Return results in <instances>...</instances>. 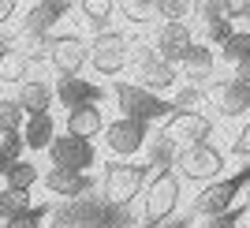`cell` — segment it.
I'll return each instance as SVG.
<instances>
[{"instance_id": "obj_1", "label": "cell", "mask_w": 250, "mask_h": 228, "mask_svg": "<svg viewBox=\"0 0 250 228\" xmlns=\"http://www.w3.org/2000/svg\"><path fill=\"white\" fill-rule=\"evenodd\" d=\"M127 68H131V75H135V86H142V90H149V93L172 90L176 79H179V71L157 56L153 45H131V52H127Z\"/></svg>"}, {"instance_id": "obj_2", "label": "cell", "mask_w": 250, "mask_h": 228, "mask_svg": "<svg viewBox=\"0 0 250 228\" xmlns=\"http://www.w3.org/2000/svg\"><path fill=\"white\" fill-rule=\"evenodd\" d=\"M112 97H116V105H120V113H124L127 120H138V124H146V127L153 124V120H168V116L176 113L172 101H165V97H157V93L142 90V86H135V83H116Z\"/></svg>"}, {"instance_id": "obj_3", "label": "cell", "mask_w": 250, "mask_h": 228, "mask_svg": "<svg viewBox=\"0 0 250 228\" xmlns=\"http://www.w3.org/2000/svg\"><path fill=\"white\" fill-rule=\"evenodd\" d=\"M179 209V176L172 168H161L146 187V202H142V225L161 228L172 213Z\"/></svg>"}, {"instance_id": "obj_4", "label": "cell", "mask_w": 250, "mask_h": 228, "mask_svg": "<svg viewBox=\"0 0 250 228\" xmlns=\"http://www.w3.org/2000/svg\"><path fill=\"white\" fill-rule=\"evenodd\" d=\"M146 176L149 168L146 165H131V161H108L104 165V180H101V191L112 206H131L142 191H146Z\"/></svg>"}, {"instance_id": "obj_5", "label": "cell", "mask_w": 250, "mask_h": 228, "mask_svg": "<svg viewBox=\"0 0 250 228\" xmlns=\"http://www.w3.org/2000/svg\"><path fill=\"white\" fill-rule=\"evenodd\" d=\"M224 150H217L213 142H202V146H187L176 154V176L190 180V183H213V180L224 172Z\"/></svg>"}, {"instance_id": "obj_6", "label": "cell", "mask_w": 250, "mask_h": 228, "mask_svg": "<svg viewBox=\"0 0 250 228\" xmlns=\"http://www.w3.org/2000/svg\"><path fill=\"white\" fill-rule=\"evenodd\" d=\"M250 183V168H243V172H235V176H228V180H213V183H206L194 195V217H202V221H209V217H220V213H228L231 209V202L239 198V191Z\"/></svg>"}, {"instance_id": "obj_7", "label": "cell", "mask_w": 250, "mask_h": 228, "mask_svg": "<svg viewBox=\"0 0 250 228\" xmlns=\"http://www.w3.org/2000/svg\"><path fill=\"white\" fill-rule=\"evenodd\" d=\"M127 52H131V38L120 30H104L94 38L90 45V64L94 71H101L104 79H116V75L127 68Z\"/></svg>"}, {"instance_id": "obj_8", "label": "cell", "mask_w": 250, "mask_h": 228, "mask_svg": "<svg viewBox=\"0 0 250 228\" xmlns=\"http://www.w3.org/2000/svg\"><path fill=\"white\" fill-rule=\"evenodd\" d=\"M209 135H213V120L206 113H172L165 124V138L176 142L179 150L209 142Z\"/></svg>"}, {"instance_id": "obj_9", "label": "cell", "mask_w": 250, "mask_h": 228, "mask_svg": "<svg viewBox=\"0 0 250 228\" xmlns=\"http://www.w3.org/2000/svg\"><path fill=\"white\" fill-rule=\"evenodd\" d=\"M49 157H52V168H67V172H86V168L97 161L94 142H90V138H75V135H67V131L52 138Z\"/></svg>"}, {"instance_id": "obj_10", "label": "cell", "mask_w": 250, "mask_h": 228, "mask_svg": "<svg viewBox=\"0 0 250 228\" xmlns=\"http://www.w3.org/2000/svg\"><path fill=\"white\" fill-rule=\"evenodd\" d=\"M86 60H90V45H86L79 34H60V38H52L49 64L56 68L60 79H79V71L86 68Z\"/></svg>"}, {"instance_id": "obj_11", "label": "cell", "mask_w": 250, "mask_h": 228, "mask_svg": "<svg viewBox=\"0 0 250 228\" xmlns=\"http://www.w3.org/2000/svg\"><path fill=\"white\" fill-rule=\"evenodd\" d=\"M190 45H194V30H190L187 23H161L157 34H153V52L165 64H172V68L183 64V56L190 52Z\"/></svg>"}, {"instance_id": "obj_12", "label": "cell", "mask_w": 250, "mask_h": 228, "mask_svg": "<svg viewBox=\"0 0 250 228\" xmlns=\"http://www.w3.org/2000/svg\"><path fill=\"white\" fill-rule=\"evenodd\" d=\"M104 146L112 150L116 157H135L142 146H146V135L149 127L138 124V120H127V116H120V120H112V124H104Z\"/></svg>"}, {"instance_id": "obj_13", "label": "cell", "mask_w": 250, "mask_h": 228, "mask_svg": "<svg viewBox=\"0 0 250 228\" xmlns=\"http://www.w3.org/2000/svg\"><path fill=\"white\" fill-rule=\"evenodd\" d=\"M213 109H217V116H224V120L247 116L250 113V83H239L235 75L213 83Z\"/></svg>"}, {"instance_id": "obj_14", "label": "cell", "mask_w": 250, "mask_h": 228, "mask_svg": "<svg viewBox=\"0 0 250 228\" xmlns=\"http://www.w3.org/2000/svg\"><path fill=\"white\" fill-rule=\"evenodd\" d=\"M183 79H187V86H206V83H213V75H217V52L209 49V45H202V42H194L190 45V52L183 56Z\"/></svg>"}, {"instance_id": "obj_15", "label": "cell", "mask_w": 250, "mask_h": 228, "mask_svg": "<svg viewBox=\"0 0 250 228\" xmlns=\"http://www.w3.org/2000/svg\"><path fill=\"white\" fill-rule=\"evenodd\" d=\"M67 11H71L67 0H45V4H34V8L22 15V30H26V38H45L49 26H52V23H60Z\"/></svg>"}, {"instance_id": "obj_16", "label": "cell", "mask_w": 250, "mask_h": 228, "mask_svg": "<svg viewBox=\"0 0 250 228\" xmlns=\"http://www.w3.org/2000/svg\"><path fill=\"white\" fill-rule=\"evenodd\" d=\"M42 183L56 198H79L86 191H94V180L86 176V172H67V168H49L42 176Z\"/></svg>"}, {"instance_id": "obj_17", "label": "cell", "mask_w": 250, "mask_h": 228, "mask_svg": "<svg viewBox=\"0 0 250 228\" xmlns=\"http://www.w3.org/2000/svg\"><path fill=\"white\" fill-rule=\"evenodd\" d=\"M52 101H60L67 113H75V109H83V105H97L101 101V86H90L86 79H56Z\"/></svg>"}, {"instance_id": "obj_18", "label": "cell", "mask_w": 250, "mask_h": 228, "mask_svg": "<svg viewBox=\"0 0 250 228\" xmlns=\"http://www.w3.org/2000/svg\"><path fill=\"white\" fill-rule=\"evenodd\" d=\"M15 105L22 109V116H42V113H49V105H52V86L42 83V79H26V83H19Z\"/></svg>"}, {"instance_id": "obj_19", "label": "cell", "mask_w": 250, "mask_h": 228, "mask_svg": "<svg viewBox=\"0 0 250 228\" xmlns=\"http://www.w3.org/2000/svg\"><path fill=\"white\" fill-rule=\"evenodd\" d=\"M198 19H202V30H206V42H217V45H224L235 34V26H231L228 19H224V4H198Z\"/></svg>"}, {"instance_id": "obj_20", "label": "cell", "mask_w": 250, "mask_h": 228, "mask_svg": "<svg viewBox=\"0 0 250 228\" xmlns=\"http://www.w3.org/2000/svg\"><path fill=\"white\" fill-rule=\"evenodd\" d=\"M101 131H104V116H101L97 105H83V109L67 113V135L94 142V135H101Z\"/></svg>"}, {"instance_id": "obj_21", "label": "cell", "mask_w": 250, "mask_h": 228, "mask_svg": "<svg viewBox=\"0 0 250 228\" xmlns=\"http://www.w3.org/2000/svg\"><path fill=\"white\" fill-rule=\"evenodd\" d=\"M22 146L26 150H49L52 138H56V124H52V116L42 113V116H26V124H22Z\"/></svg>"}, {"instance_id": "obj_22", "label": "cell", "mask_w": 250, "mask_h": 228, "mask_svg": "<svg viewBox=\"0 0 250 228\" xmlns=\"http://www.w3.org/2000/svg\"><path fill=\"white\" fill-rule=\"evenodd\" d=\"M30 64L19 49H0V83H26Z\"/></svg>"}, {"instance_id": "obj_23", "label": "cell", "mask_w": 250, "mask_h": 228, "mask_svg": "<svg viewBox=\"0 0 250 228\" xmlns=\"http://www.w3.org/2000/svg\"><path fill=\"white\" fill-rule=\"evenodd\" d=\"M247 56H250V30H235L228 42L220 45V60L231 64V68H239Z\"/></svg>"}, {"instance_id": "obj_24", "label": "cell", "mask_w": 250, "mask_h": 228, "mask_svg": "<svg viewBox=\"0 0 250 228\" xmlns=\"http://www.w3.org/2000/svg\"><path fill=\"white\" fill-rule=\"evenodd\" d=\"M112 11H116V4H108V0H86V4H83V19H86V26H90V30L104 34V30H108Z\"/></svg>"}, {"instance_id": "obj_25", "label": "cell", "mask_w": 250, "mask_h": 228, "mask_svg": "<svg viewBox=\"0 0 250 228\" xmlns=\"http://www.w3.org/2000/svg\"><path fill=\"white\" fill-rule=\"evenodd\" d=\"M4 180H8V191H30L38 183V168H34V161H11Z\"/></svg>"}, {"instance_id": "obj_26", "label": "cell", "mask_w": 250, "mask_h": 228, "mask_svg": "<svg viewBox=\"0 0 250 228\" xmlns=\"http://www.w3.org/2000/svg\"><path fill=\"white\" fill-rule=\"evenodd\" d=\"M116 11H120L127 23H153L157 19V4H149V0H120Z\"/></svg>"}, {"instance_id": "obj_27", "label": "cell", "mask_w": 250, "mask_h": 228, "mask_svg": "<svg viewBox=\"0 0 250 228\" xmlns=\"http://www.w3.org/2000/svg\"><path fill=\"white\" fill-rule=\"evenodd\" d=\"M30 209V191H0V217L11 221Z\"/></svg>"}, {"instance_id": "obj_28", "label": "cell", "mask_w": 250, "mask_h": 228, "mask_svg": "<svg viewBox=\"0 0 250 228\" xmlns=\"http://www.w3.org/2000/svg\"><path fill=\"white\" fill-rule=\"evenodd\" d=\"M22 109L15 101H4L0 97V135H11V131H22Z\"/></svg>"}, {"instance_id": "obj_29", "label": "cell", "mask_w": 250, "mask_h": 228, "mask_svg": "<svg viewBox=\"0 0 250 228\" xmlns=\"http://www.w3.org/2000/svg\"><path fill=\"white\" fill-rule=\"evenodd\" d=\"M190 11H194V4H183V0H161V4H157V19H161V23H187Z\"/></svg>"}, {"instance_id": "obj_30", "label": "cell", "mask_w": 250, "mask_h": 228, "mask_svg": "<svg viewBox=\"0 0 250 228\" xmlns=\"http://www.w3.org/2000/svg\"><path fill=\"white\" fill-rule=\"evenodd\" d=\"M22 56H26V64H42L52 56V38L45 34V38H26V45H22Z\"/></svg>"}, {"instance_id": "obj_31", "label": "cell", "mask_w": 250, "mask_h": 228, "mask_svg": "<svg viewBox=\"0 0 250 228\" xmlns=\"http://www.w3.org/2000/svg\"><path fill=\"white\" fill-rule=\"evenodd\" d=\"M202 101H206V90H198V86H183V90L176 93L172 109H176V113H198Z\"/></svg>"}, {"instance_id": "obj_32", "label": "cell", "mask_w": 250, "mask_h": 228, "mask_svg": "<svg viewBox=\"0 0 250 228\" xmlns=\"http://www.w3.org/2000/svg\"><path fill=\"white\" fill-rule=\"evenodd\" d=\"M49 213L45 206H30L26 213H19V217H11V221H4L0 228H42V217Z\"/></svg>"}, {"instance_id": "obj_33", "label": "cell", "mask_w": 250, "mask_h": 228, "mask_svg": "<svg viewBox=\"0 0 250 228\" xmlns=\"http://www.w3.org/2000/svg\"><path fill=\"white\" fill-rule=\"evenodd\" d=\"M22 150H26V146H22V135H19V131H11V135H0V154L8 157V161H19Z\"/></svg>"}, {"instance_id": "obj_34", "label": "cell", "mask_w": 250, "mask_h": 228, "mask_svg": "<svg viewBox=\"0 0 250 228\" xmlns=\"http://www.w3.org/2000/svg\"><path fill=\"white\" fill-rule=\"evenodd\" d=\"M239 213H243V209H228V213H220V217L202 221L198 228H239Z\"/></svg>"}, {"instance_id": "obj_35", "label": "cell", "mask_w": 250, "mask_h": 228, "mask_svg": "<svg viewBox=\"0 0 250 228\" xmlns=\"http://www.w3.org/2000/svg\"><path fill=\"white\" fill-rule=\"evenodd\" d=\"M231 154L235 157H250V120L239 127V135H235V142H231Z\"/></svg>"}, {"instance_id": "obj_36", "label": "cell", "mask_w": 250, "mask_h": 228, "mask_svg": "<svg viewBox=\"0 0 250 228\" xmlns=\"http://www.w3.org/2000/svg\"><path fill=\"white\" fill-rule=\"evenodd\" d=\"M15 11H19V4H15V0H0V26H4Z\"/></svg>"}, {"instance_id": "obj_37", "label": "cell", "mask_w": 250, "mask_h": 228, "mask_svg": "<svg viewBox=\"0 0 250 228\" xmlns=\"http://www.w3.org/2000/svg\"><path fill=\"white\" fill-rule=\"evenodd\" d=\"M235 79H239V83H250V56L239 64V68H235Z\"/></svg>"}, {"instance_id": "obj_38", "label": "cell", "mask_w": 250, "mask_h": 228, "mask_svg": "<svg viewBox=\"0 0 250 228\" xmlns=\"http://www.w3.org/2000/svg\"><path fill=\"white\" fill-rule=\"evenodd\" d=\"M8 168H11V161H8V157H4V154H0V176H4Z\"/></svg>"}, {"instance_id": "obj_39", "label": "cell", "mask_w": 250, "mask_h": 228, "mask_svg": "<svg viewBox=\"0 0 250 228\" xmlns=\"http://www.w3.org/2000/svg\"><path fill=\"white\" fill-rule=\"evenodd\" d=\"M239 228H250V225H239Z\"/></svg>"}, {"instance_id": "obj_40", "label": "cell", "mask_w": 250, "mask_h": 228, "mask_svg": "<svg viewBox=\"0 0 250 228\" xmlns=\"http://www.w3.org/2000/svg\"><path fill=\"white\" fill-rule=\"evenodd\" d=\"M0 49H4V45H0Z\"/></svg>"}]
</instances>
